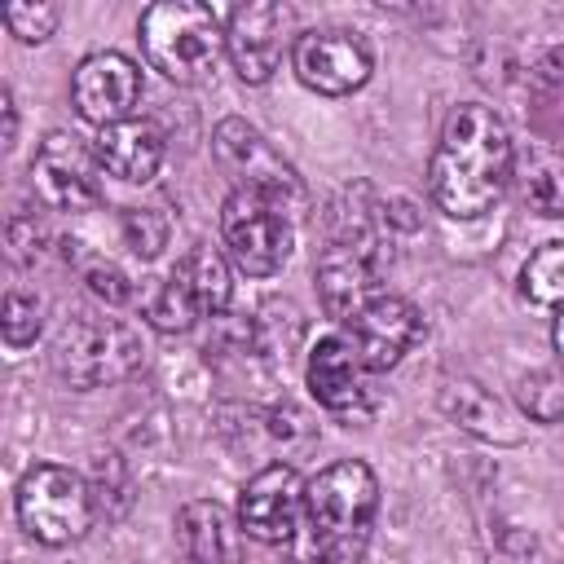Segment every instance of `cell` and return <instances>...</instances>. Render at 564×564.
<instances>
[{"instance_id":"cell-1","label":"cell","mask_w":564,"mask_h":564,"mask_svg":"<svg viewBox=\"0 0 564 564\" xmlns=\"http://www.w3.org/2000/svg\"><path fill=\"white\" fill-rule=\"evenodd\" d=\"M511 176H516V150L494 106L485 101L454 106L427 163V189L436 207L454 220H476L502 198Z\"/></svg>"},{"instance_id":"cell-2","label":"cell","mask_w":564,"mask_h":564,"mask_svg":"<svg viewBox=\"0 0 564 564\" xmlns=\"http://www.w3.org/2000/svg\"><path fill=\"white\" fill-rule=\"evenodd\" d=\"M379 511V480L361 458H339L304 480V555L291 564H357Z\"/></svg>"},{"instance_id":"cell-3","label":"cell","mask_w":564,"mask_h":564,"mask_svg":"<svg viewBox=\"0 0 564 564\" xmlns=\"http://www.w3.org/2000/svg\"><path fill=\"white\" fill-rule=\"evenodd\" d=\"M137 40H141L145 62L163 79H176V84H194L198 75H207L225 48V31L216 13L194 0L150 4L137 22Z\"/></svg>"},{"instance_id":"cell-4","label":"cell","mask_w":564,"mask_h":564,"mask_svg":"<svg viewBox=\"0 0 564 564\" xmlns=\"http://www.w3.org/2000/svg\"><path fill=\"white\" fill-rule=\"evenodd\" d=\"M13 507H18L22 529L40 546H70L97 520L93 485L79 471L62 467V463H35V467H26L22 480H18Z\"/></svg>"},{"instance_id":"cell-5","label":"cell","mask_w":564,"mask_h":564,"mask_svg":"<svg viewBox=\"0 0 564 564\" xmlns=\"http://www.w3.org/2000/svg\"><path fill=\"white\" fill-rule=\"evenodd\" d=\"M212 154H216L220 172L234 181V189H247V194H260V198L278 203L291 220H300L308 212V189H304L300 172L247 119H238V115L220 119L216 132H212Z\"/></svg>"},{"instance_id":"cell-6","label":"cell","mask_w":564,"mask_h":564,"mask_svg":"<svg viewBox=\"0 0 564 564\" xmlns=\"http://www.w3.org/2000/svg\"><path fill=\"white\" fill-rule=\"evenodd\" d=\"M141 361H145L141 335L110 317H75L53 339V366L79 392L119 383V379L137 375Z\"/></svg>"},{"instance_id":"cell-7","label":"cell","mask_w":564,"mask_h":564,"mask_svg":"<svg viewBox=\"0 0 564 564\" xmlns=\"http://www.w3.org/2000/svg\"><path fill=\"white\" fill-rule=\"evenodd\" d=\"M220 238L238 273L273 278L291 256V216L247 189H234L220 207Z\"/></svg>"},{"instance_id":"cell-8","label":"cell","mask_w":564,"mask_h":564,"mask_svg":"<svg viewBox=\"0 0 564 564\" xmlns=\"http://www.w3.org/2000/svg\"><path fill=\"white\" fill-rule=\"evenodd\" d=\"M291 66L295 79L322 97H348L357 93L370 70V44L357 31H339V26H322V31H300L291 44Z\"/></svg>"},{"instance_id":"cell-9","label":"cell","mask_w":564,"mask_h":564,"mask_svg":"<svg viewBox=\"0 0 564 564\" xmlns=\"http://www.w3.org/2000/svg\"><path fill=\"white\" fill-rule=\"evenodd\" d=\"M35 194L57 212H88L101 203V163L97 150L75 132H48L31 159Z\"/></svg>"},{"instance_id":"cell-10","label":"cell","mask_w":564,"mask_h":564,"mask_svg":"<svg viewBox=\"0 0 564 564\" xmlns=\"http://www.w3.org/2000/svg\"><path fill=\"white\" fill-rule=\"evenodd\" d=\"M291 31H295V9L291 4H278V0L238 4L225 22V53H229L238 79L264 84L278 70Z\"/></svg>"},{"instance_id":"cell-11","label":"cell","mask_w":564,"mask_h":564,"mask_svg":"<svg viewBox=\"0 0 564 564\" xmlns=\"http://www.w3.org/2000/svg\"><path fill=\"white\" fill-rule=\"evenodd\" d=\"M304 520V480L291 463L260 467L238 494V529L256 542H291Z\"/></svg>"},{"instance_id":"cell-12","label":"cell","mask_w":564,"mask_h":564,"mask_svg":"<svg viewBox=\"0 0 564 564\" xmlns=\"http://www.w3.org/2000/svg\"><path fill=\"white\" fill-rule=\"evenodd\" d=\"M70 101H75L84 123H97V128L128 123L137 101H141V70H137V62L115 53V48L88 53L75 66V75H70Z\"/></svg>"},{"instance_id":"cell-13","label":"cell","mask_w":564,"mask_h":564,"mask_svg":"<svg viewBox=\"0 0 564 564\" xmlns=\"http://www.w3.org/2000/svg\"><path fill=\"white\" fill-rule=\"evenodd\" d=\"M344 339L352 344V352L361 357L366 370H392L423 339V317L401 295H375L370 304H361L348 317Z\"/></svg>"},{"instance_id":"cell-14","label":"cell","mask_w":564,"mask_h":564,"mask_svg":"<svg viewBox=\"0 0 564 564\" xmlns=\"http://www.w3.org/2000/svg\"><path fill=\"white\" fill-rule=\"evenodd\" d=\"M93 150H97L101 172H110L128 185H145L163 163V137L150 119H128V123L101 128Z\"/></svg>"},{"instance_id":"cell-15","label":"cell","mask_w":564,"mask_h":564,"mask_svg":"<svg viewBox=\"0 0 564 564\" xmlns=\"http://www.w3.org/2000/svg\"><path fill=\"white\" fill-rule=\"evenodd\" d=\"M361 370L366 366L352 352V344L344 335H326L313 344L304 379H308V392L326 410H352V405H361Z\"/></svg>"},{"instance_id":"cell-16","label":"cell","mask_w":564,"mask_h":564,"mask_svg":"<svg viewBox=\"0 0 564 564\" xmlns=\"http://www.w3.org/2000/svg\"><path fill=\"white\" fill-rule=\"evenodd\" d=\"M176 538L189 564H238L234 520L212 498H194L176 511Z\"/></svg>"},{"instance_id":"cell-17","label":"cell","mask_w":564,"mask_h":564,"mask_svg":"<svg viewBox=\"0 0 564 564\" xmlns=\"http://www.w3.org/2000/svg\"><path fill=\"white\" fill-rule=\"evenodd\" d=\"M441 410L463 432H471L480 441H494V445H516L520 441V427H516L511 410L498 397H489L480 383H471V379H449L441 388Z\"/></svg>"},{"instance_id":"cell-18","label":"cell","mask_w":564,"mask_h":564,"mask_svg":"<svg viewBox=\"0 0 564 564\" xmlns=\"http://www.w3.org/2000/svg\"><path fill=\"white\" fill-rule=\"evenodd\" d=\"M520 198L538 216H564V150L555 145H529L516 159Z\"/></svg>"},{"instance_id":"cell-19","label":"cell","mask_w":564,"mask_h":564,"mask_svg":"<svg viewBox=\"0 0 564 564\" xmlns=\"http://www.w3.org/2000/svg\"><path fill=\"white\" fill-rule=\"evenodd\" d=\"M176 273H181V282L194 291L203 317H207V313H212V317L225 313V304H229V260H225L216 247L194 242V247L176 260Z\"/></svg>"},{"instance_id":"cell-20","label":"cell","mask_w":564,"mask_h":564,"mask_svg":"<svg viewBox=\"0 0 564 564\" xmlns=\"http://www.w3.org/2000/svg\"><path fill=\"white\" fill-rule=\"evenodd\" d=\"M141 308H145V317H150L154 330H189L203 317L194 291L181 282L176 269L167 278H159L150 291H141Z\"/></svg>"},{"instance_id":"cell-21","label":"cell","mask_w":564,"mask_h":564,"mask_svg":"<svg viewBox=\"0 0 564 564\" xmlns=\"http://www.w3.org/2000/svg\"><path fill=\"white\" fill-rule=\"evenodd\" d=\"M520 286L533 304L546 308H564V242H546L524 260Z\"/></svg>"},{"instance_id":"cell-22","label":"cell","mask_w":564,"mask_h":564,"mask_svg":"<svg viewBox=\"0 0 564 564\" xmlns=\"http://www.w3.org/2000/svg\"><path fill=\"white\" fill-rule=\"evenodd\" d=\"M516 397H520V410H524L533 423H560V419H564V370L538 366V370L520 375Z\"/></svg>"},{"instance_id":"cell-23","label":"cell","mask_w":564,"mask_h":564,"mask_svg":"<svg viewBox=\"0 0 564 564\" xmlns=\"http://www.w3.org/2000/svg\"><path fill=\"white\" fill-rule=\"evenodd\" d=\"M75 264H79V278L88 282V291H93L97 300H106V304H128V300L137 295L132 282H128V273H123L115 260L93 256V251H75Z\"/></svg>"},{"instance_id":"cell-24","label":"cell","mask_w":564,"mask_h":564,"mask_svg":"<svg viewBox=\"0 0 564 564\" xmlns=\"http://www.w3.org/2000/svg\"><path fill=\"white\" fill-rule=\"evenodd\" d=\"M40 322H44V304H40L31 291H18V286H13V291L4 295V317H0L4 344H9V348H26V344H35Z\"/></svg>"},{"instance_id":"cell-25","label":"cell","mask_w":564,"mask_h":564,"mask_svg":"<svg viewBox=\"0 0 564 564\" xmlns=\"http://www.w3.org/2000/svg\"><path fill=\"white\" fill-rule=\"evenodd\" d=\"M119 229H123L128 251L141 256V260H154L167 247V220L159 212H150V207H128L119 216Z\"/></svg>"},{"instance_id":"cell-26","label":"cell","mask_w":564,"mask_h":564,"mask_svg":"<svg viewBox=\"0 0 564 564\" xmlns=\"http://www.w3.org/2000/svg\"><path fill=\"white\" fill-rule=\"evenodd\" d=\"M62 22L57 4H9L4 9V26L9 35H18L22 44H44Z\"/></svg>"},{"instance_id":"cell-27","label":"cell","mask_w":564,"mask_h":564,"mask_svg":"<svg viewBox=\"0 0 564 564\" xmlns=\"http://www.w3.org/2000/svg\"><path fill=\"white\" fill-rule=\"evenodd\" d=\"M110 498H115V507H119V516H123V507H128V476H123V463L115 458V454H106V458H97V485H93V502H97V511L110 520Z\"/></svg>"},{"instance_id":"cell-28","label":"cell","mask_w":564,"mask_h":564,"mask_svg":"<svg viewBox=\"0 0 564 564\" xmlns=\"http://www.w3.org/2000/svg\"><path fill=\"white\" fill-rule=\"evenodd\" d=\"M9 247H13V260H18V264H26V260L40 256V247H44V229L35 225V216L18 212V216L9 220Z\"/></svg>"},{"instance_id":"cell-29","label":"cell","mask_w":564,"mask_h":564,"mask_svg":"<svg viewBox=\"0 0 564 564\" xmlns=\"http://www.w3.org/2000/svg\"><path fill=\"white\" fill-rule=\"evenodd\" d=\"M538 79H546V84H564V48H551L546 53V62L533 70Z\"/></svg>"},{"instance_id":"cell-30","label":"cell","mask_w":564,"mask_h":564,"mask_svg":"<svg viewBox=\"0 0 564 564\" xmlns=\"http://www.w3.org/2000/svg\"><path fill=\"white\" fill-rule=\"evenodd\" d=\"M0 106H4V145H13V137H18V106H13L9 88H0Z\"/></svg>"},{"instance_id":"cell-31","label":"cell","mask_w":564,"mask_h":564,"mask_svg":"<svg viewBox=\"0 0 564 564\" xmlns=\"http://www.w3.org/2000/svg\"><path fill=\"white\" fill-rule=\"evenodd\" d=\"M555 348H560V357H564V308H560V317H555Z\"/></svg>"}]
</instances>
